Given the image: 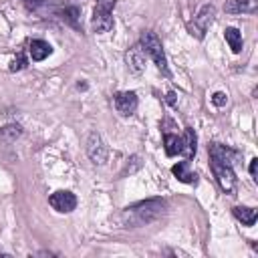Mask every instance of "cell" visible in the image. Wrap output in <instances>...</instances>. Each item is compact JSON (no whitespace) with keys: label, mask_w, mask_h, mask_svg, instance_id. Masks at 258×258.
Masks as SVG:
<instances>
[{"label":"cell","mask_w":258,"mask_h":258,"mask_svg":"<svg viewBox=\"0 0 258 258\" xmlns=\"http://www.w3.org/2000/svg\"><path fill=\"white\" fill-rule=\"evenodd\" d=\"M167 208V202L161 200V198H151V200H145V202H137L129 208H125L121 212V224L127 226V228H137V226H143V224H149L153 220H157L163 210Z\"/></svg>","instance_id":"6da1fadb"},{"label":"cell","mask_w":258,"mask_h":258,"mask_svg":"<svg viewBox=\"0 0 258 258\" xmlns=\"http://www.w3.org/2000/svg\"><path fill=\"white\" fill-rule=\"evenodd\" d=\"M20 133H22V129H20L18 125H6V127L0 129V139H4V141H12V139H16Z\"/></svg>","instance_id":"ac0fdd59"},{"label":"cell","mask_w":258,"mask_h":258,"mask_svg":"<svg viewBox=\"0 0 258 258\" xmlns=\"http://www.w3.org/2000/svg\"><path fill=\"white\" fill-rule=\"evenodd\" d=\"M210 165H212V171H214V175H216L222 191L234 196L236 194V173H234L232 165L220 163V161H212V159H210Z\"/></svg>","instance_id":"5b68a950"},{"label":"cell","mask_w":258,"mask_h":258,"mask_svg":"<svg viewBox=\"0 0 258 258\" xmlns=\"http://www.w3.org/2000/svg\"><path fill=\"white\" fill-rule=\"evenodd\" d=\"M250 175L254 177V181H258V159L256 157L250 161Z\"/></svg>","instance_id":"7402d4cb"},{"label":"cell","mask_w":258,"mask_h":258,"mask_svg":"<svg viewBox=\"0 0 258 258\" xmlns=\"http://www.w3.org/2000/svg\"><path fill=\"white\" fill-rule=\"evenodd\" d=\"M163 147H165V153H167L169 157L181 155V151H183V139L177 137L175 133L165 131V135H163Z\"/></svg>","instance_id":"5bb4252c"},{"label":"cell","mask_w":258,"mask_h":258,"mask_svg":"<svg viewBox=\"0 0 258 258\" xmlns=\"http://www.w3.org/2000/svg\"><path fill=\"white\" fill-rule=\"evenodd\" d=\"M26 64H28V58H26V56L20 52V54H18V56H16V58L10 62V71H12V73H16V71H22Z\"/></svg>","instance_id":"d6986e66"},{"label":"cell","mask_w":258,"mask_h":258,"mask_svg":"<svg viewBox=\"0 0 258 258\" xmlns=\"http://www.w3.org/2000/svg\"><path fill=\"white\" fill-rule=\"evenodd\" d=\"M224 36H226V42L230 44L232 52H240V50H242V32H240L238 28L228 26V28L224 30Z\"/></svg>","instance_id":"e0dca14e"},{"label":"cell","mask_w":258,"mask_h":258,"mask_svg":"<svg viewBox=\"0 0 258 258\" xmlns=\"http://www.w3.org/2000/svg\"><path fill=\"white\" fill-rule=\"evenodd\" d=\"M62 14L67 16V20H69V22H71L73 26H77V16H79V8H69V10H64ZM64 16H62V18H64Z\"/></svg>","instance_id":"44dd1931"},{"label":"cell","mask_w":258,"mask_h":258,"mask_svg":"<svg viewBox=\"0 0 258 258\" xmlns=\"http://www.w3.org/2000/svg\"><path fill=\"white\" fill-rule=\"evenodd\" d=\"M113 8H115V0H97L91 18V26L97 34L109 32L113 28Z\"/></svg>","instance_id":"3957f363"},{"label":"cell","mask_w":258,"mask_h":258,"mask_svg":"<svg viewBox=\"0 0 258 258\" xmlns=\"http://www.w3.org/2000/svg\"><path fill=\"white\" fill-rule=\"evenodd\" d=\"M208 151H210V159L212 161H220V163H228V165H234V161L238 157L236 149H230V147L220 145V143H212L208 147Z\"/></svg>","instance_id":"9c48e42d"},{"label":"cell","mask_w":258,"mask_h":258,"mask_svg":"<svg viewBox=\"0 0 258 258\" xmlns=\"http://www.w3.org/2000/svg\"><path fill=\"white\" fill-rule=\"evenodd\" d=\"M87 153H89V157H91V161L93 163H105V159H107V147L103 145V139H101V135L99 133H91L89 135V139H87Z\"/></svg>","instance_id":"ba28073f"},{"label":"cell","mask_w":258,"mask_h":258,"mask_svg":"<svg viewBox=\"0 0 258 258\" xmlns=\"http://www.w3.org/2000/svg\"><path fill=\"white\" fill-rule=\"evenodd\" d=\"M183 139V151H181V155L189 161L194 155H196V131L191 129V127H185V135L181 137Z\"/></svg>","instance_id":"2e32d148"},{"label":"cell","mask_w":258,"mask_h":258,"mask_svg":"<svg viewBox=\"0 0 258 258\" xmlns=\"http://www.w3.org/2000/svg\"><path fill=\"white\" fill-rule=\"evenodd\" d=\"M48 202H50V206H52L56 212H60V214H69V212H73V210L77 208V198H75V194H71V191H67V189L54 191V194L48 198Z\"/></svg>","instance_id":"8992f818"},{"label":"cell","mask_w":258,"mask_h":258,"mask_svg":"<svg viewBox=\"0 0 258 258\" xmlns=\"http://www.w3.org/2000/svg\"><path fill=\"white\" fill-rule=\"evenodd\" d=\"M22 4H24L26 8H30V10H34V8H38V6L42 4V0H22Z\"/></svg>","instance_id":"603a6c76"},{"label":"cell","mask_w":258,"mask_h":258,"mask_svg":"<svg viewBox=\"0 0 258 258\" xmlns=\"http://www.w3.org/2000/svg\"><path fill=\"white\" fill-rule=\"evenodd\" d=\"M113 103H115V109H117L119 115L129 117V115H133L135 109H137V95H135L133 91H121V93L115 95Z\"/></svg>","instance_id":"52a82bcc"},{"label":"cell","mask_w":258,"mask_h":258,"mask_svg":"<svg viewBox=\"0 0 258 258\" xmlns=\"http://www.w3.org/2000/svg\"><path fill=\"white\" fill-rule=\"evenodd\" d=\"M212 103H214L216 107H224V105L228 103V95H226V93H222V91H218V93H214V95H212Z\"/></svg>","instance_id":"ffe728a7"},{"label":"cell","mask_w":258,"mask_h":258,"mask_svg":"<svg viewBox=\"0 0 258 258\" xmlns=\"http://www.w3.org/2000/svg\"><path fill=\"white\" fill-rule=\"evenodd\" d=\"M232 214H234V218L240 220L244 226H254V222H256V218H258L256 210H254V208H248V206H236V208H232Z\"/></svg>","instance_id":"9a60e30c"},{"label":"cell","mask_w":258,"mask_h":258,"mask_svg":"<svg viewBox=\"0 0 258 258\" xmlns=\"http://www.w3.org/2000/svg\"><path fill=\"white\" fill-rule=\"evenodd\" d=\"M187 167H189V161L183 159V161H179V163H175V165L171 167V173H173L179 181L189 183V185H196V183H198V173H196V171H189Z\"/></svg>","instance_id":"7c38bea8"},{"label":"cell","mask_w":258,"mask_h":258,"mask_svg":"<svg viewBox=\"0 0 258 258\" xmlns=\"http://www.w3.org/2000/svg\"><path fill=\"white\" fill-rule=\"evenodd\" d=\"M28 52H30V58H32L34 62H40V60H44V58L52 52V46H50L46 40L36 38V40H30V44H28Z\"/></svg>","instance_id":"4fadbf2b"},{"label":"cell","mask_w":258,"mask_h":258,"mask_svg":"<svg viewBox=\"0 0 258 258\" xmlns=\"http://www.w3.org/2000/svg\"><path fill=\"white\" fill-rule=\"evenodd\" d=\"M214 18H216V6H214V4H204V6L198 10V14L194 16V20L187 24L189 34L196 36L198 40H204V36H206V32H208L210 24L214 22Z\"/></svg>","instance_id":"277c9868"},{"label":"cell","mask_w":258,"mask_h":258,"mask_svg":"<svg viewBox=\"0 0 258 258\" xmlns=\"http://www.w3.org/2000/svg\"><path fill=\"white\" fill-rule=\"evenodd\" d=\"M125 60H127L129 71L135 73V75H139L145 69V52H143V48L139 44H135L133 48H129L125 52Z\"/></svg>","instance_id":"30bf717a"},{"label":"cell","mask_w":258,"mask_h":258,"mask_svg":"<svg viewBox=\"0 0 258 258\" xmlns=\"http://www.w3.org/2000/svg\"><path fill=\"white\" fill-rule=\"evenodd\" d=\"M258 0H226L224 10L228 14H256Z\"/></svg>","instance_id":"8fae6325"},{"label":"cell","mask_w":258,"mask_h":258,"mask_svg":"<svg viewBox=\"0 0 258 258\" xmlns=\"http://www.w3.org/2000/svg\"><path fill=\"white\" fill-rule=\"evenodd\" d=\"M139 46L143 48V52L155 62V67L165 75L169 77V69H167V58H165V50H163V44L161 40L157 38V34L153 30H145L139 38Z\"/></svg>","instance_id":"7a4b0ae2"}]
</instances>
